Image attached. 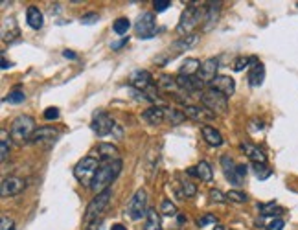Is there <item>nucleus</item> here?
<instances>
[{
  "mask_svg": "<svg viewBox=\"0 0 298 230\" xmlns=\"http://www.w3.org/2000/svg\"><path fill=\"white\" fill-rule=\"evenodd\" d=\"M111 197H112V188L105 190V192L92 197V201L89 202V206L85 210V216H83L85 225L96 223L98 219L103 216L107 206H109V202H111Z\"/></svg>",
  "mask_w": 298,
  "mask_h": 230,
  "instance_id": "obj_3",
  "label": "nucleus"
},
{
  "mask_svg": "<svg viewBox=\"0 0 298 230\" xmlns=\"http://www.w3.org/2000/svg\"><path fill=\"white\" fill-rule=\"evenodd\" d=\"M63 57H66V59H76L77 54L76 52H72V50H65V52H63Z\"/></svg>",
  "mask_w": 298,
  "mask_h": 230,
  "instance_id": "obj_50",
  "label": "nucleus"
},
{
  "mask_svg": "<svg viewBox=\"0 0 298 230\" xmlns=\"http://www.w3.org/2000/svg\"><path fill=\"white\" fill-rule=\"evenodd\" d=\"M116 126H118L116 120L111 118L105 111H96L94 116H92V122H90V127H92V131L96 132L98 136H109V134H112Z\"/></svg>",
  "mask_w": 298,
  "mask_h": 230,
  "instance_id": "obj_9",
  "label": "nucleus"
},
{
  "mask_svg": "<svg viewBox=\"0 0 298 230\" xmlns=\"http://www.w3.org/2000/svg\"><path fill=\"white\" fill-rule=\"evenodd\" d=\"M254 173L260 181H265V179H269L270 173H272V169H270L267 164H254Z\"/></svg>",
  "mask_w": 298,
  "mask_h": 230,
  "instance_id": "obj_36",
  "label": "nucleus"
},
{
  "mask_svg": "<svg viewBox=\"0 0 298 230\" xmlns=\"http://www.w3.org/2000/svg\"><path fill=\"white\" fill-rule=\"evenodd\" d=\"M208 225H217V219H215V216H212V214H206V216L197 219V227H199V229H204V227H208Z\"/></svg>",
  "mask_w": 298,
  "mask_h": 230,
  "instance_id": "obj_41",
  "label": "nucleus"
},
{
  "mask_svg": "<svg viewBox=\"0 0 298 230\" xmlns=\"http://www.w3.org/2000/svg\"><path fill=\"white\" fill-rule=\"evenodd\" d=\"M186 118L188 116L184 114V111H177V109H171V107L166 109V122H169L171 126H179Z\"/></svg>",
  "mask_w": 298,
  "mask_h": 230,
  "instance_id": "obj_31",
  "label": "nucleus"
},
{
  "mask_svg": "<svg viewBox=\"0 0 298 230\" xmlns=\"http://www.w3.org/2000/svg\"><path fill=\"white\" fill-rule=\"evenodd\" d=\"M195 169H197V177H199L202 182H212V179H214V171H212V166H210L208 162L201 161L197 166H195Z\"/></svg>",
  "mask_w": 298,
  "mask_h": 230,
  "instance_id": "obj_30",
  "label": "nucleus"
},
{
  "mask_svg": "<svg viewBox=\"0 0 298 230\" xmlns=\"http://www.w3.org/2000/svg\"><path fill=\"white\" fill-rule=\"evenodd\" d=\"M99 166H101V164H99V161H98L96 157L89 155V157L81 159V161L74 166V177H76L83 186H90L92 181H94V177H96L98 169H99Z\"/></svg>",
  "mask_w": 298,
  "mask_h": 230,
  "instance_id": "obj_4",
  "label": "nucleus"
},
{
  "mask_svg": "<svg viewBox=\"0 0 298 230\" xmlns=\"http://www.w3.org/2000/svg\"><path fill=\"white\" fill-rule=\"evenodd\" d=\"M197 194V186H195L192 181H180V190L179 196L180 197H195Z\"/></svg>",
  "mask_w": 298,
  "mask_h": 230,
  "instance_id": "obj_33",
  "label": "nucleus"
},
{
  "mask_svg": "<svg viewBox=\"0 0 298 230\" xmlns=\"http://www.w3.org/2000/svg\"><path fill=\"white\" fill-rule=\"evenodd\" d=\"M188 175H192V177H197V169L195 167H190V169H186Z\"/></svg>",
  "mask_w": 298,
  "mask_h": 230,
  "instance_id": "obj_53",
  "label": "nucleus"
},
{
  "mask_svg": "<svg viewBox=\"0 0 298 230\" xmlns=\"http://www.w3.org/2000/svg\"><path fill=\"white\" fill-rule=\"evenodd\" d=\"M159 87L164 89V91H177L179 85H177V79H173L171 76H160L159 77Z\"/></svg>",
  "mask_w": 298,
  "mask_h": 230,
  "instance_id": "obj_35",
  "label": "nucleus"
},
{
  "mask_svg": "<svg viewBox=\"0 0 298 230\" xmlns=\"http://www.w3.org/2000/svg\"><path fill=\"white\" fill-rule=\"evenodd\" d=\"M227 201H232V202H247L249 201V196L243 194L239 190H230L227 194Z\"/></svg>",
  "mask_w": 298,
  "mask_h": 230,
  "instance_id": "obj_37",
  "label": "nucleus"
},
{
  "mask_svg": "<svg viewBox=\"0 0 298 230\" xmlns=\"http://www.w3.org/2000/svg\"><path fill=\"white\" fill-rule=\"evenodd\" d=\"M264 79H265V66L260 61H256L249 72V85L250 87H260V85L264 83Z\"/></svg>",
  "mask_w": 298,
  "mask_h": 230,
  "instance_id": "obj_26",
  "label": "nucleus"
},
{
  "mask_svg": "<svg viewBox=\"0 0 298 230\" xmlns=\"http://www.w3.org/2000/svg\"><path fill=\"white\" fill-rule=\"evenodd\" d=\"M122 167H124V162L122 159L118 161H111V162H103L99 169H98L96 177H94V181L90 184V190L94 192V194H101L105 190L111 188V184L116 179H118V175L122 173Z\"/></svg>",
  "mask_w": 298,
  "mask_h": 230,
  "instance_id": "obj_1",
  "label": "nucleus"
},
{
  "mask_svg": "<svg viewBox=\"0 0 298 230\" xmlns=\"http://www.w3.org/2000/svg\"><path fill=\"white\" fill-rule=\"evenodd\" d=\"M214 230H223V227H215V229Z\"/></svg>",
  "mask_w": 298,
  "mask_h": 230,
  "instance_id": "obj_54",
  "label": "nucleus"
},
{
  "mask_svg": "<svg viewBox=\"0 0 298 230\" xmlns=\"http://www.w3.org/2000/svg\"><path fill=\"white\" fill-rule=\"evenodd\" d=\"M221 7H223V2H206V24H204V30H212L214 24L217 22L219 19V13H221Z\"/></svg>",
  "mask_w": 298,
  "mask_h": 230,
  "instance_id": "obj_22",
  "label": "nucleus"
},
{
  "mask_svg": "<svg viewBox=\"0 0 298 230\" xmlns=\"http://www.w3.org/2000/svg\"><path fill=\"white\" fill-rule=\"evenodd\" d=\"M129 28H131V22H129V19H125V17L116 19L114 24H112V30H114V33L116 35H125L129 32Z\"/></svg>",
  "mask_w": 298,
  "mask_h": 230,
  "instance_id": "obj_32",
  "label": "nucleus"
},
{
  "mask_svg": "<svg viewBox=\"0 0 298 230\" xmlns=\"http://www.w3.org/2000/svg\"><path fill=\"white\" fill-rule=\"evenodd\" d=\"M153 6H155V11L160 13V11H166L167 7L171 6V0H155Z\"/></svg>",
  "mask_w": 298,
  "mask_h": 230,
  "instance_id": "obj_43",
  "label": "nucleus"
},
{
  "mask_svg": "<svg viewBox=\"0 0 298 230\" xmlns=\"http://www.w3.org/2000/svg\"><path fill=\"white\" fill-rule=\"evenodd\" d=\"M197 41H199V35L197 33H190V35L180 37V39H177L175 42H171V46H169V50H167L166 54H162V56H159L157 59H155V63L166 65V61H169V57L173 59V57L184 54V52H188V50H192L195 44H197Z\"/></svg>",
  "mask_w": 298,
  "mask_h": 230,
  "instance_id": "obj_5",
  "label": "nucleus"
},
{
  "mask_svg": "<svg viewBox=\"0 0 298 230\" xmlns=\"http://www.w3.org/2000/svg\"><path fill=\"white\" fill-rule=\"evenodd\" d=\"M239 149H241L245 157H249V161H252L254 164H267V157L262 151V147L254 146V144H249V142H241L239 144Z\"/></svg>",
  "mask_w": 298,
  "mask_h": 230,
  "instance_id": "obj_18",
  "label": "nucleus"
},
{
  "mask_svg": "<svg viewBox=\"0 0 298 230\" xmlns=\"http://www.w3.org/2000/svg\"><path fill=\"white\" fill-rule=\"evenodd\" d=\"M201 134H202V138H204V142H206L208 146L217 147V146H221V144H223L221 132L217 131L215 127H212V126H202V127H201Z\"/></svg>",
  "mask_w": 298,
  "mask_h": 230,
  "instance_id": "obj_25",
  "label": "nucleus"
},
{
  "mask_svg": "<svg viewBox=\"0 0 298 230\" xmlns=\"http://www.w3.org/2000/svg\"><path fill=\"white\" fill-rule=\"evenodd\" d=\"M129 42V37L127 39H122V41H118V42H111V48L114 50V52H118V50H122Z\"/></svg>",
  "mask_w": 298,
  "mask_h": 230,
  "instance_id": "obj_48",
  "label": "nucleus"
},
{
  "mask_svg": "<svg viewBox=\"0 0 298 230\" xmlns=\"http://www.w3.org/2000/svg\"><path fill=\"white\" fill-rule=\"evenodd\" d=\"M184 114L188 118L197 120V122H208V120H214L215 114L206 107H199V105H184Z\"/></svg>",
  "mask_w": 298,
  "mask_h": 230,
  "instance_id": "obj_17",
  "label": "nucleus"
},
{
  "mask_svg": "<svg viewBox=\"0 0 298 230\" xmlns=\"http://www.w3.org/2000/svg\"><path fill=\"white\" fill-rule=\"evenodd\" d=\"M256 61H258L256 57H237L236 63H234V66H232V68L236 70V72H241L245 66H249V65H254Z\"/></svg>",
  "mask_w": 298,
  "mask_h": 230,
  "instance_id": "obj_38",
  "label": "nucleus"
},
{
  "mask_svg": "<svg viewBox=\"0 0 298 230\" xmlns=\"http://www.w3.org/2000/svg\"><path fill=\"white\" fill-rule=\"evenodd\" d=\"M210 89L221 92V94H225V96L229 98V96H232V94L236 92V81H234V77H230V76H217L214 81L210 83Z\"/></svg>",
  "mask_w": 298,
  "mask_h": 230,
  "instance_id": "obj_15",
  "label": "nucleus"
},
{
  "mask_svg": "<svg viewBox=\"0 0 298 230\" xmlns=\"http://www.w3.org/2000/svg\"><path fill=\"white\" fill-rule=\"evenodd\" d=\"M177 85H179V89L186 92H197L202 89V81L199 79L197 76H177Z\"/></svg>",
  "mask_w": 298,
  "mask_h": 230,
  "instance_id": "obj_21",
  "label": "nucleus"
},
{
  "mask_svg": "<svg viewBox=\"0 0 298 230\" xmlns=\"http://www.w3.org/2000/svg\"><path fill=\"white\" fill-rule=\"evenodd\" d=\"M19 33H21V30H19V26H17V21H15L13 17L6 19L4 24H2V41L11 42L13 39L19 37Z\"/></svg>",
  "mask_w": 298,
  "mask_h": 230,
  "instance_id": "obj_23",
  "label": "nucleus"
},
{
  "mask_svg": "<svg viewBox=\"0 0 298 230\" xmlns=\"http://www.w3.org/2000/svg\"><path fill=\"white\" fill-rule=\"evenodd\" d=\"M236 169H237V175H239L241 179H245V177H247V171H249V169H247V166H245V164H237Z\"/></svg>",
  "mask_w": 298,
  "mask_h": 230,
  "instance_id": "obj_49",
  "label": "nucleus"
},
{
  "mask_svg": "<svg viewBox=\"0 0 298 230\" xmlns=\"http://www.w3.org/2000/svg\"><path fill=\"white\" fill-rule=\"evenodd\" d=\"M149 206H147V192L144 188H138L134 192V196L131 197V201L127 204V214L131 219L140 221V219H146Z\"/></svg>",
  "mask_w": 298,
  "mask_h": 230,
  "instance_id": "obj_8",
  "label": "nucleus"
},
{
  "mask_svg": "<svg viewBox=\"0 0 298 230\" xmlns=\"http://www.w3.org/2000/svg\"><path fill=\"white\" fill-rule=\"evenodd\" d=\"M33 132H35V122L28 114L17 116V118L13 120V124H11V129H9V134H11V138H13L17 144L28 142Z\"/></svg>",
  "mask_w": 298,
  "mask_h": 230,
  "instance_id": "obj_6",
  "label": "nucleus"
},
{
  "mask_svg": "<svg viewBox=\"0 0 298 230\" xmlns=\"http://www.w3.org/2000/svg\"><path fill=\"white\" fill-rule=\"evenodd\" d=\"M98 161L101 162H111V161H118V149L112 144H107V142H99L96 147H94V155Z\"/></svg>",
  "mask_w": 298,
  "mask_h": 230,
  "instance_id": "obj_16",
  "label": "nucleus"
},
{
  "mask_svg": "<svg viewBox=\"0 0 298 230\" xmlns=\"http://www.w3.org/2000/svg\"><path fill=\"white\" fill-rule=\"evenodd\" d=\"M144 230H162V223H160V216L157 214V210L149 208L146 219H144Z\"/></svg>",
  "mask_w": 298,
  "mask_h": 230,
  "instance_id": "obj_28",
  "label": "nucleus"
},
{
  "mask_svg": "<svg viewBox=\"0 0 298 230\" xmlns=\"http://www.w3.org/2000/svg\"><path fill=\"white\" fill-rule=\"evenodd\" d=\"M188 4H190V6L182 11L180 21H179V24H177V33H180V37L190 35L192 33V30H194L199 22H202L206 19V4L202 7L195 6L197 2H188Z\"/></svg>",
  "mask_w": 298,
  "mask_h": 230,
  "instance_id": "obj_2",
  "label": "nucleus"
},
{
  "mask_svg": "<svg viewBox=\"0 0 298 230\" xmlns=\"http://www.w3.org/2000/svg\"><path fill=\"white\" fill-rule=\"evenodd\" d=\"M129 83H131L132 89L146 92L147 89H151V87H153V77H151V74H149L147 70H134V72L131 74Z\"/></svg>",
  "mask_w": 298,
  "mask_h": 230,
  "instance_id": "obj_14",
  "label": "nucleus"
},
{
  "mask_svg": "<svg viewBox=\"0 0 298 230\" xmlns=\"http://www.w3.org/2000/svg\"><path fill=\"white\" fill-rule=\"evenodd\" d=\"M210 199H212V201L214 202H225L227 201V194H223L221 190H212V192H210Z\"/></svg>",
  "mask_w": 298,
  "mask_h": 230,
  "instance_id": "obj_44",
  "label": "nucleus"
},
{
  "mask_svg": "<svg viewBox=\"0 0 298 230\" xmlns=\"http://www.w3.org/2000/svg\"><path fill=\"white\" fill-rule=\"evenodd\" d=\"M142 120L151 124V126H159L160 122L166 120V109L164 107H157V105H151L147 107L146 111L142 112Z\"/></svg>",
  "mask_w": 298,
  "mask_h": 230,
  "instance_id": "obj_20",
  "label": "nucleus"
},
{
  "mask_svg": "<svg viewBox=\"0 0 298 230\" xmlns=\"http://www.w3.org/2000/svg\"><path fill=\"white\" fill-rule=\"evenodd\" d=\"M201 68V63L197 61V59H186L184 63L180 65L179 68V76H197V72Z\"/></svg>",
  "mask_w": 298,
  "mask_h": 230,
  "instance_id": "obj_27",
  "label": "nucleus"
},
{
  "mask_svg": "<svg viewBox=\"0 0 298 230\" xmlns=\"http://www.w3.org/2000/svg\"><path fill=\"white\" fill-rule=\"evenodd\" d=\"M13 229H15L13 219H9V217H2L0 219V230H13Z\"/></svg>",
  "mask_w": 298,
  "mask_h": 230,
  "instance_id": "obj_47",
  "label": "nucleus"
},
{
  "mask_svg": "<svg viewBox=\"0 0 298 230\" xmlns=\"http://www.w3.org/2000/svg\"><path fill=\"white\" fill-rule=\"evenodd\" d=\"M236 166L237 164H234V161L230 159V155H223L221 157V169H223V173H225V177H227V181H229L232 186L239 188L243 184V179L237 175Z\"/></svg>",
  "mask_w": 298,
  "mask_h": 230,
  "instance_id": "obj_12",
  "label": "nucleus"
},
{
  "mask_svg": "<svg viewBox=\"0 0 298 230\" xmlns=\"http://www.w3.org/2000/svg\"><path fill=\"white\" fill-rule=\"evenodd\" d=\"M7 66H11V63H7L6 57H2V70H6Z\"/></svg>",
  "mask_w": 298,
  "mask_h": 230,
  "instance_id": "obj_52",
  "label": "nucleus"
},
{
  "mask_svg": "<svg viewBox=\"0 0 298 230\" xmlns=\"http://www.w3.org/2000/svg\"><path fill=\"white\" fill-rule=\"evenodd\" d=\"M44 118L48 120V122H54V120L59 118V109L56 107H48L46 111H44Z\"/></svg>",
  "mask_w": 298,
  "mask_h": 230,
  "instance_id": "obj_45",
  "label": "nucleus"
},
{
  "mask_svg": "<svg viewBox=\"0 0 298 230\" xmlns=\"http://www.w3.org/2000/svg\"><path fill=\"white\" fill-rule=\"evenodd\" d=\"M57 134H59V131H57L56 127H39V129H35V132L32 134V138H30V142H33V144H44V142H54V140L57 138Z\"/></svg>",
  "mask_w": 298,
  "mask_h": 230,
  "instance_id": "obj_19",
  "label": "nucleus"
},
{
  "mask_svg": "<svg viewBox=\"0 0 298 230\" xmlns=\"http://www.w3.org/2000/svg\"><path fill=\"white\" fill-rule=\"evenodd\" d=\"M217 70H219V61L215 57H210L204 63H201V68L197 72V77L201 79L202 83H212L215 77H217Z\"/></svg>",
  "mask_w": 298,
  "mask_h": 230,
  "instance_id": "obj_13",
  "label": "nucleus"
},
{
  "mask_svg": "<svg viewBox=\"0 0 298 230\" xmlns=\"http://www.w3.org/2000/svg\"><path fill=\"white\" fill-rule=\"evenodd\" d=\"M258 210L262 212V216H278L282 214L284 210L282 208H276V202H267V204H258Z\"/></svg>",
  "mask_w": 298,
  "mask_h": 230,
  "instance_id": "obj_34",
  "label": "nucleus"
},
{
  "mask_svg": "<svg viewBox=\"0 0 298 230\" xmlns=\"http://www.w3.org/2000/svg\"><path fill=\"white\" fill-rule=\"evenodd\" d=\"M26 22L32 30H41L44 26V15L39 7L30 6L28 11H26Z\"/></svg>",
  "mask_w": 298,
  "mask_h": 230,
  "instance_id": "obj_24",
  "label": "nucleus"
},
{
  "mask_svg": "<svg viewBox=\"0 0 298 230\" xmlns=\"http://www.w3.org/2000/svg\"><path fill=\"white\" fill-rule=\"evenodd\" d=\"M24 188H26V181L24 179L9 175V177H4L2 182H0V196L4 197V199L15 197L19 196L21 192H24Z\"/></svg>",
  "mask_w": 298,
  "mask_h": 230,
  "instance_id": "obj_11",
  "label": "nucleus"
},
{
  "mask_svg": "<svg viewBox=\"0 0 298 230\" xmlns=\"http://www.w3.org/2000/svg\"><path fill=\"white\" fill-rule=\"evenodd\" d=\"M284 219H272L267 227H265V230H284Z\"/></svg>",
  "mask_w": 298,
  "mask_h": 230,
  "instance_id": "obj_46",
  "label": "nucleus"
},
{
  "mask_svg": "<svg viewBox=\"0 0 298 230\" xmlns=\"http://www.w3.org/2000/svg\"><path fill=\"white\" fill-rule=\"evenodd\" d=\"M111 230H127V227H125V225H120V223H114L111 227Z\"/></svg>",
  "mask_w": 298,
  "mask_h": 230,
  "instance_id": "obj_51",
  "label": "nucleus"
},
{
  "mask_svg": "<svg viewBox=\"0 0 298 230\" xmlns=\"http://www.w3.org/2000/svg\"><path fill=\"white\" fill-rule=\"evenodd\" d=\"M202 105L210 109L214 114H227L229 112V98L221 94V92L214 91V89H206L201 94Z\"/></svg>",
  "mask_w": 298,
  "mask_h": 230,
  "instance_id": "obj_7",
  "label": "nucleus"
},
{
  "mask_svg": "<svg viewBox=\"0 0 298 230\" xmlns=\"http://www.w3.org/2000/svg\"><path fill=\"white\" fill-rule=\"evenodd\" d=\"M24 99H26V94H24V92H22V91H13V92H9V96H6V99H4V101L17 105V103H22Z\"/></svg>",
  "mask_w": 298,
  "mask_h": 230,
  "instance_id": "obj_39",
  "label": "nucleus"
},
{
  "mask_svg": "<svg viewBox=\"0 0 298 230\" xmlns=\"http://www.w3.org/2000/svg\"><path fill=\"white\" fill-rule=\"evenodd\" d=\"M9 146H11V140H9V132L6 129L0 131V161L2 164H6L7 155H9Z\"/></svg>",
  "mask_w": 298,
  "mask_h": 230,
  "instance_id": "obj_29",
  "label": "nucleus"
},
{
  "mask_svg": "<svg viewBox=\"0 0 298 230\" xmlns=\"http://www.w3.org/2000/svg\"><path fill=\"white\" fill-rule=\"evenodd\" d=\"M134 32L138 35L140 39H151L157 33V19L151 11H146L142 13L134 22Z\"/></svg>",
  "mask_w": 298,
  "mask_h": 230,
  "instance_id": "obj_10",
  "label": "nucleus"
},
{
  "mask_svg": "<svg viewBox=\"0 0 298 230\" xmlns=\"http://www.w3.org/2000/svg\"><path fill=\"white\" fill-rule=\"evenodd\" d=\"M99 21V15L98 13H87L81 17V24H85V26H90V24H96V22Z\"/></svg>",
  "mask_w": 298,
  "mask_h": 230,
  "instance_id": "obj_42",
  "label": "nucleus"
},
{
  "mask_svg": "<svg viewBox=\"0 0 298 230\" xmlns=\"http://www.w3.org/2000/svg\"><path fill=\"white\" fill-rule=\"evenodd\" d=\"M160 212L164 214V216H177V208H175V204L171 201H162L160 204Z\"/></svg>",
  "mask_w": 298,
  "mask_h": 230,
  "instance_id": "obj_40",
  "label": "nucleus"
}]
</instances>
